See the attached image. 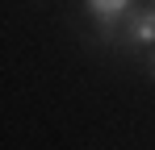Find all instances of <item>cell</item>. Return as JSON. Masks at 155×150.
Wrapping results in <instances>:
<instances>
[{
  "label": "cell",
  "instance_id": "277c9868",
  "mask_svg": "<svg viewBox=\"0 0 155 150\" xmlns=\"http://www.w3.org/2000/svg\"><path fill=\"white\" fill-rule=\"evenodd\" d=\"M151 4H155V0H151Z\"/></svg>",
  "mask_w": 155,
  "mask_h": 150
},
{
  "label": "cell",
  "instance_id": "7a4b0ae2",
  "mask_svg": "<svg viewBox=\"0 0 155 150\" xmlns=\"http://www.w3.org/2000/svg\"><path fill=\"white\" fill-rule=\"evenodd\" d=\"M126 42L134 46H155V4L151 8H130L126 13Z\"/></svg>",
  "mask_w": 155,
  "mask_h": 150
},
{
  "label": "cell",
  "instance_id": "3957f363",
  "mask_svg": "<svg viewBox=\"0 0 155 150\" xmlns=\"http://www.w3.org/2000/svg\"><path fill=\"white\" fill-rule=\"evenodd\" d=\"M147 67H151V79H155V46H151V54H147Z\"/></svg>",
  "mask_w": 155,
  "mask_h": 150
},
{
  "label": "cell",
  "instance_id": "6da1fadb",
  "mask_svg": "<svg viewBox=\"0 0 155 150\" xmlns=\"http://www.w3.org/2000/svg\"><path fill=\"white\" fill-rule=\"evenodd\" d=\"M134 4H138V0H88V13H92V21H97V29H101L105 42L117 33V25L126 21V13Z\"/></svg>",
  "mask_w": 155,
  "mask_h": 150
}]
</instances>
